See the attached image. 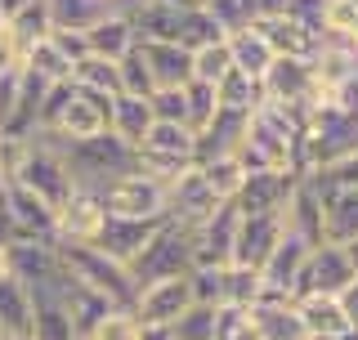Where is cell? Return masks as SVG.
I'll return each mask as SVG.
<instances>
[{"label": "cell", "instance_id": "9a60e30c", "mask_svg": "<svg viewBox=\"0 0 358 340\" xmlns=\"http://www.w3.org/2000/svg\"><path fill=\"white\" fill-rule=\"evenodd\" d=\"M287 233V215H242L238 220V242H233V264L242 269H264L273 246Z\"/></svg>", "mask_w": 358, "mask_h": 340}, {"label": "cell", "instance_id": "ffe728a7", "mask_svg": "<svg viewBox=\"0 0 358 340\" xmlns=\"http://www.w3.org/2000/svg\"><path fill=\"white\" fill-rule=\"evenodd\" d=\"M251 323L260 340H309V327L300 318L296 300H282V296H264L251 309Z\"/></svg>", "mask_w": 358, "mask_h": 340}, {"label": "cell", "instance_id": "94428289", "mask_svg": "<svg viewBox=\"0 0 358 340\" xmlns=\"http://www.w3.org/2000/svg\"><path fill=\"white\" fill-rule=\"evenodd\" d=\"M5 22H9V18H5V14H0V31H5Z\"/></svg>", "mask_w": 358, "mask_h": 340}, {"label": "cell", "instance_id": "4dcf8cb0", "mask_svg": "<svg viewBox=\"0 0 358 340\" xmlns=\"http://www.w3.org/2000/svg\"><path fill=\"white\" fill-rule=\"evenodd\" d=\"M63 309H67V318H72L76 336L85 340V336L94 332L99 323L108 318L112 309H117V304H108L103 296H94L90 287H81V282H72V278H67V287H63Z\"/></svg>", "mask_w": 358, "mask_h": 340}, {"label": "cell", "instance_id": "1f68e13d", "mask_svg": "<svg viewBox=\"0 0 358 340\" xmlns=\"http://www.w3.org/2000/svg\"><path fill=\"white\" fill-rule=\"evenodd\" d=\"M45 5H50L54 27H67V31H90L94 22H103L108 14H117L112 0H45Z\"/></svg>", "mask_w": 358, "mask_h": 340}, {"label": "cell", "instance_id": "680465c9", "mask_svg": "<svg viewBox=\"0 0 358 340\" xmlns=\"http://www.w3.org/2000/svg\"><path fill=\"white\" fill-rule=\"evenodd\" d=\"M9 278V246H0V282Z\"/></svg>", "mask_w": 358, "mask_h": 340}, {"label": "cell", "instance_id": "db71d44e", "mask_svg": "<svg viewBox=\"0 0 358 340\" xmlns=\"http://www.w3.org/2000/svg\"><path fill=\"white\" fill-rule=\"evenodd\" d=\"M139 340H175V332H171V327H143Z\"/></svg>", "mask_w": 358, "mask_h": 340}, {"label": "cell", "instance_id": "3957f363", "mask_svg": "<svg viewBox=\"0 0 358 340\" xmlns=\"http://www.w3.org/2000/svg\"><path fill=\"white\" fill-rule=\"evenodd\" d=\"M63 157H67V170H72L76 188H90V192H103L112 179L139 170V148L121 143L112 130L94 134V139H81V143H67Z\"/></svg>", "mask_w": 358, "mask_h": 340}, {"label": "cell", "instance_id": "74e56055", "mask_svg": "<svg viewBox=\"0 0 358 340\" xmlns=\"http://www.w3.org/2000/svg\"><path fill=\"white\" fill-rule=\"evenodd\" d=\"M220 41H229V36H224V27L210 18L206 5L184 9V18H179V45H184V50L197 54V50H206V45H220Z\"/></svg>", "mask_w": 358, "mask_h": 340}, {"label": "cell", "instance_id": "5b68a950", "mask_svg": "<svg viewBox=\"0 0 358 340\" xmlns=\"http://www.w3.org/2000/svg\"><path fill=\"white\" fill-rule=\"evenodd\" d=\"M130 274H134L139 287L162 282V278H188V274H193V229L166 220V229L157 233L148 242V251L130 264Z\"/></svg>", "mask_w": 358, "mask_h": 340}, {"label": "cell", "instance_id": "f35d334b", "mask_svg": "<svg viewBox=\"0 0 358 340\" xmlns=\"http://www.w3.org/2000/svg\"><path fill=\"white\" fill-rule=\"evenodd\" d=\"M31 340H81L76 336L72 318H67L63 300H36V327H31Z\"/></svg>", "mask_w": 358, "mask_h": 340}, {"label": "cell", "instance_id": "e7e4bbea", "mask_svg": "<svg viewBox=\"0 0 358 340\" xmlns=\"http://www.w3.org/2000/svg\"><path fill=\"white\" fill-rule=\"evenodd\" d=\"M112 5H117V0H112Z\"/></svg>", "mask_w": 358, "mask_h": 340}, {"label": "cell", "instance_id": "f6af8a7d", "mask_svg": "<svg viewBox=\"0 0 358 340\" xmlns=\"http://www.w3.org/2000/svg\"><path fill=\"white\" fill-rule=\"evenodd\" d=\"M171 332H175V340H215V309L210 304H193Z\"/></svg>", "mask_w": 358, "mask_h": 340}, {"label": "cell", "instance_id": "2e32d148", "mask_svg": "<svg viewBox=\"0 0 358 340\" xmlns=\"http://www.w3.org/2000/svg\"><path fill=\"white\" fill-rule=\"evenodd\" d=\"M300 175H282V170H255L246 175V184L238 192V215H287V201L296 192Z\"/></svg>", "mask_w": 358, "mask_h": 340}, {"label": "cell", "instance_id": "d6a6232c", "mask_svg": "<svg viewBox=\"0 0 358 340\" xmlns=\"http://www.w3.org/2000/svg\"><path fill=\"white\" fill-rule=\"evenodd\" d=\"M215 99H220V108H229V112H246V117H255V112L264 108V85L251 81V76H242L238 67H233V72L215 85Z\"/></svg>", "mask_w": 358, "mask_h": 340}, {"label": "cell", "instance_id": "ee69618b", "mask_svg": "<svg viewBox=\"0 0 358 340\" xmlns=\"http://www.w3.org/2000/svg\"><path fill=\"white\" fill-rule=\"evenodd\" d=\"M215 340H260L251 323V309H233V304H220L215 309Z\"/></svg>", "mask_w": 358, "mask_h": 340}, {"label": "cell", "instance_id": "7c38bea8", "mask_svg": "<svg viewBox=\"0 0 358 340\" xmlns=\"http://www.w3.org/2000/svg\"><path fill=\"white\" fill-rule=\"evenodd\" d=\"M238 206L224 201V206L201 220L193 229V269H224L233 264V242H238Z\"/></svg>", "mask_w": 358, "mask_h": 340}, {"label": "cell", "instance_id": "7dc6e473", "mask_svg": "<svg viewBox=\"0 0 358 340\" xmlns=\"http://www.w3.org/2000/svg\"><path fill=\"white\" fill-rule=\"evenodd\" d=\"M224 274H229V264L224 269H193V274H188V282H193V300L220 309L224 304Z\"/></svg>", "mask_w": 358, "mask_h": 340}, {"label": "cell", "instance_id": "d6986e66", "mask_svg": "<svg viewBox=\"0 0 358 340\" xmlns=\"http://www.w3.org/2000/svg\"><path fill=\"white\" fill-rule=\"evenodd\" d=\"M5 211L14 224V237H54V206H45L31 188L5 184Z\"/></svg>", "mask_w": 358, "mask_h": 340}, {"label": "cell", "instance_id": "836d02e7", "mask_svg": "<svg viewBox=\"0 0 358 340\" xmlns=\"http://www.w3.org/2000/svg\"><path fill=\"white\" fill-rule=\"evenodd\" d=\"M201 179H206V188L215 192L220 201H238V192L246 184V166L238 157H206V162H197Z\"/></svg>", "mask_w": 358, "mask_h": 340}, {"label": "cell", "instance_id": "e0dca14e", "mask_svg": "<svg viewBox=\"0 0 358 340\" xmlns=\"http://www.w3.org/2000/svg\"><path fill=\"white\" fill-rule=\"evenodd\" d=\"M255 27L264 31V41L273 45L278 59H305L313 63V54L322 50V31L309 27L305 18L296 14H273V18H255Z\"/></svg>", "mask_w": 358, "mask_h": 340}, {"label": "cell", "instance_id": "c3c4849f", "mask_svg": "<svg viewBox=\"0 0 358 340\" xmlns=\"http://www.w3.org/2000/svg\"><path fill=\"white\" fill-rule=\"evenodd\" d=\"M152 104V121H171V126H188V104H184V90H157L148 99Z\"/></svg>", "mask_w": 358, "mask_h": 340}, {"label": "cell", "instance_id": "9f6ffc18", "mask_svg": "<svg viewBox=\"0 0 358 340\" xmlns=\"http://www.w3.org/2000/svg\"><path fill=\"white\" fill-rule=\"evenodd\" d=\"M162 5H171V9H179V14H184V9H197L201 0H162Z\"/></svg>", "mask_w": 358, "mask_h": 340}, {"label": "cell", "instance_id": "60d3db41", "mask_svg": "<svg viewBox=\"0 0 358 340\" xmlns=\"http://www.w3.org/2000/svg\"><path fill=\"white\" fill-rule=\"evenodd\" d=\"M229 72H233L229 41H220V45H206V50H197V54H193V81H201V85H220Z\"/></svg>", "mask_w": 358, "mask_h": 340}, {"label": "cell", "instance_id": "44dd1931", "mask_svg": "<svg viewBox=\"0 0 358 340\" xmlns=\"http://www.w3.org/2000/svg\"><path fill=\"white\" fill-rule=\"evenodd\" d=\"M139 50H143V63H148L157 90L193 85V50H184V45H143V41H139Z\"/></svg>", "mask_w": 358, "mask_h": 340}, {"label": "cell", "instance_id": "7a4b0ae2", "mask_svg": "<svg viewBox=\"0 0 358 340\" xmlns=\"http://www.w3.org/2000/svg\"><path fill=\"white\" fill-rule=\"evenodd\" d=\"M59 260H63V274L72 282H81L90 287L94 296H103L108 304H117V309H134V300H139V282L126 264H117V260H108L99 246H72V242H59Z\"/></svg>", "mask_w": 358, "mask_h": 340}, {"label": "cell", "instance_id": "603a6c76", "mask_svg": "<svg viewBox=\"0 0 358 340\" xmlns=\"http://www.w3.org/2000/svg\"><path fill=\"white\" fill-rule=\"evenodd\" d=\"M36 327V296L27 282L9 274L0 282V336H31Z\"/></svg>", "mask_w": 358, "mask_h": 340}, {"label": "cell", "instance_id": "6125c7cd", "mask_svg": "<svg viewBox=\"0 0 358 340\" xmlns=\"http://www.w3.org/2000/svg\"><path fill=\"white\" fill-rule=\"evenodd\" d=\"M0 192H5V179H0Z\"/></svg>", "mask_w": 358, "mask_h": 340}, {"label": "cell", "instance_id": "11a10c76", "mask_svg": "<svg viewBox=\"0 0 358 340\" xmlns=\"http://www.w3.org/2000/svg\"><path fill=\"white\" fill-rule=\"evenodd\" d=\"M27 5H31V0H0V14H5V18H14L18 9H27Z\"/></svg>", "mask_w": 358, "mask_h": 340}, {"label": "cell", "instance_id": "6da1fadb", "mask_svg": "<svg viewBox=\"0 0 358 340\" xmlns=\"http://www.w3.org/2000/svg\"><path fill=\"white\" fill-rule=\"evenodd\" d=\"M350 153H358V112H345L322 99L300 134V175H318Z\"/></svg>", "mask_w": 358, "mask_h": 340}, {"label": "cell", "instance_id": "8fae6325", "mask_svg": "<svg viewBox=\"0 0 358 340\" xmlns=\"http://www.w3.org/2000/svg\"><path fill=\"white\" fill-rule=\"evenodd\" d=\"M108 220V206L99 192L90 188H76L72 197L54 211V242H72V246H94L99 229Z\"/></svg>", "mask_w": 358, "mask_h": 340}, {"label": "cell", "instance_id": "816d5d0a", "mask_svg": "<svg viewBox=\"0 0 358 340\" xmlns=\"http://www.w3.org/2000/svg\"><path fill=\"white\" fill-rule=\"evenodd\" d=\"M50 45H54V50H59L63 54V59L67 63H81L85 59V54H90V41H85V31H67V27H54L50 31Z\"/></svg>", "mask_w": 358, "mask_h": 340}, {"label": "cell", "instance_id": "4fadbf2b", "mask_svg": "<svg viewBox=\"0 0 358 340\" xmlns=\"http://www.w3.org/2000/svg\"><path fill=\"white\" fill-rule=\"evenodd\" d=\"M162 229H166V220H117V215H108L103 229H99V237H94V246L108 260H117V264L130 269L134 260L148 251V242Z\"/></svg>", "mask_w": 358, "mask_h": 340}, {"label": "cell", "instance_id": "484cf974", "mask_svg": "<svg viewBox=\"0 0 358 340\" xmlns=\"http://www.w3.org/2000/svg\"><path fill=\"white\" fill-rule=\"evenodd\" d=\"M50 31H54V18H50V5H45V0H31L27 9H18V14L5 22V41L14 45L18 63H22V54H27L31 45L50 41Z\"/></svg>", "mask_w": 358, "mask_h": 340}, {"label": "cell", "instance_id": "f1b7e54d", "mask_svg": "<svg viewBox=\"0 0 358 340\" xmlns=\"http://www.w3.org/2000/svg\"><path fill=\"white\" fill-rule=\"evenodd\" d=\"M229 54H233V67H238L242 76H251V81H264V72L273 67V45L264 41V31L255 27H246V31H238V36H229Z\"/></svg>", "mask_w": 358, "mask_h": 340}, {"label": "cell", "instance_id": "83f0119b", "mask_svg": "<svg viewBox=\"0 0 358 340\" xmlns=\"http://www.w3.org/2000/svg\"><path fill=\"white\" fill-rule=\"evenodd\" d=\"M85 41H90V54H99V59H108V63H121L134 45H139L126 14H108L103 22H94V27L85 31Z\"/></svg>", "mask_w": 358, "mask_h": 340}, {"label": "cell", "instance_id": "7bdbcfd3", "mask_svg": "<svg viewBox=\"0 0 358 340\" xmlns=\"http://www.w3.org/2000/svg\"><path fill=\"white\" fill-rule=\"evenodd\" d=\"M184 104H188V130H193V134H201L210 121H215V112H220L215 85H201V81L184 85Z\"/></svg>", "mask_w": 358, "mask_h": 340}, {"label": "cell", "instance_id": "8992f818", "mask_svg": "<svg viewBox=\"0 0 358 340\" xmlns=\"http://www.w3.org/2000/svg\"><path fill=\"white\" fill-rule=\"evenodd\" d=\"M108 121H112V99L90 94V90L76 85L72 99L59 108V117H54L50 126L41 130V139L54 143V148H67V143H81V139H94V134H103Z\"/></svg>", "mask_w": 358, "mask_h": 340}, {"label": "cell", "instance_id": "b9f144b4", "mask_svg": "<svg viewBox=\"0 0 358 340\" xmlns=\"http://www.w3.org/2000/svg\"><path fill=\"white\" fill-rule=\"evenodd\" d=\"M117 72H121V94H134V99H152L157 94L152 72H148V63H143V50H139V45H134L126 59L117 63Z\"/></svg>", "mask_w": 358, "mask_h": 340}, {"label": "cell", "instance_id": "d590c367", "mask_svg": "<svg viewBox=\"0 0 358 340\" xmlns=\"http://www.w3.org/2000/svg\"><path fill=\"white\" fill-rule=\"evenodd\" d=\"M22 72H27V76H36L41 85H63V81H72V63H67V59H63L59 50H54L50 41L31 45V50L22 54Z\"/></svg>", "mask_w": 358, "mask_h": 340}, {"label": "cell", "instance_id": "681fc988", "mask_svg": "<svg viewBox=\"0 0 358 340\" xmlns=\"http://www.w3.org/2000/svg\"><path fill=\"white\" fill-rule=\"evenodd\" d=\"M27 153H31V143H27V139L0 134V179H5V184H14V179H18L22 162H27Z\"/></svg>", "mask_w": 358, "mask_h": 340}, {"label": "cell", "instance_id": "52a82bcc", "mask_svg": "<svg viewBox=\"0 0 358 340\" xmlns=\"http://www.w3.org/2000/svg\"><path fill=\"white\" fill-rule=\"evenodd\" d=\"M14 184L31 188V192L45 201V206H54V211H59L63 201L76 192V179H72V170H67L63 148H54V143H45V139L31 143V153H27V162H22V170H18Z\"/></svg>", "mask_w": 358, "mask_h": 340}, {"label": "cell", "instance_id": "d4e9b609", "mask_svg": "<svg viewBox=\"0 0 358 340\" xmlns=\"http://www.w3.org/2000/svg\"><path fill=\"white\" fill-rule=\"evenodd\" d=\"M296 309H300V318L309 327V340H345L354 332L350 318H345V309H341V300L305 296V300H296Z\"/></svg>", "mask_w": 358, "mask_h": 340}, {"label": "cell", "instance_id": "5bb4252c", "mask_svg": "<svg viewBox=\"0 0 358 340\" xmlns=\"http://www.w3.org/2000/svg\"><path fill=\"white\" fill-rule=\"evenodd\" d=\"M309 255H313V242H309V237H300L296 229H287L282 242H278L273 255H268V264L260 269L268 296H282V300L296 296V282H300V274H305Z\"/></svg>", "mask_w": 358, "mask_h": 340}, {"label": "cell", "instance_id": "9c48e42d", "mask_svg": "<svg viewBox=\"0 0 358 340\" xmlns=\"http://www.w3.org/2000/svg\"><path fill=\"white\" fill-rule=\"evenodd\" d=\"M358 274L350 264V255H345V246L336 242H318L305 264V274H300L296 282V296L291 300H305V296H327V300H341V291L350 287Z\"/></svg>", "mask_w": 358, "mask_h": 340}, {"label": "cell", "instance_id": "8d00e7d4", "mask_svg": "<svg viewBox=\"0 0 358 340\" xmlns=\"http://www.w3.org/2000/svg\"><path fill=\"white\" fill-rule=\"evenodd\" d=\"M264 296H268V291H264V274H260V269L229 264V274H224V304H233V309H255Z\"/></svg>", "mask_w": 358, "mask_h": 340}, {"label": "cell", "instance_id": "e575fe53", "mask_svg": "<svg viewBox=\"0 0 358 340\" xmlns=\"http://www.w3.org/2000/svg\"><path fill=\"white\" fill-rule=\"evenodd\" d=\"M72 85L90 90V94H103V99H117L121 94V72H117V63L99 59V54H85V59L72 67Z\"/></svg>", "mask_w": 358, "mask_h": 340}, {"label": "cell", "instance_id": "277c9868", "mask_svg": "<svg viewBox=\"0 0 358 340\" xmlns=\"http://www.w3.org/2000/svg\"><path fill=\"white\" fill-rule=\"evenodd\" d=\"M99 197H103L108 215H117V220H171V188L162 179L143 175V170L112 179Z\"/></svg>", "mask_w": 358, "mask_h": 340}, {"label": "cell", "instance_id": "ab89813d", "mask_svg": "<svg viewBox=\"0 0 358 340\" xmlns=\"http://www.w3.org/2000/svg\"><path fill=\"white\" fill-rule=\"evenodd\" d=\"M206 9L224 27V36H238V31H246L260 18V5H255V0H206Z\"/></svg>", "mask_w": 358, "mask_h": 340}, {"label": "cell", "instance_id": "30bf717a", "mask_svg": "<svg viewBox=\"0 0 358 340\" xmlns=\"http://www.w3.org/2000/svg\"><path fill=\"white\" fill-rule=\"evenodd\" d=\"M193 304L197 300H193V282L188 278H162V282L139 287L134 318H139V327H175Z\"/></svg>", "mask_w": 358, "mask_h": 340}, {"label": "cell", "instance_id": "ba28073f", "mask_svg": "<svg viewBox=\"0 0 358 340\" xmlns=\"http://www.w3.org/2000/svg\"><path fill=\"white\" fill-rule=\"evenodd\" d=\"M264 104L291 108V112H309L322 104L318 81H313V63L305 59H273V67L264 72Z\"/></svg>", "mask_w": 358, "mask_h": 340}, {"label": "cell", "instance_id": "be15d7a7", "mask_svg": "<svg viewBox=\"0 0 358 340\" xmlns=\"http://www.w3.org/2000/svg\"><path fill=\"white\" fill-rule=\"evenodd\" d=\"M255 5H260V0H255Z\"/></svg>", "mask_w": 358, "mask_h": 340}, {"label": "cell", "instance_id": "f5cc1de1", "mask_svg": "<svg viewBox=\"0 0 358 340\" xmlns=\"http://www.w3.org/2000/svg\"><path fill=\"white\" fill-rule=\"evenodd\" d=\"M341 309H345V318H350V327L358 332V278L341 291Z\"/></svg>", "mask_w": 358, "mask_h": 340}, {"label": "cell", "instance_id": "ac0fdd59", "mask_svg": "<svg viewBox=\"0 0 358 340\" xmlns=\"http://www.w3.org/2000/svg\"><path fill=\"white\" fill-rule=\"evenodd\" d=\"M224 206V201L215 197V192L206 188V179H201V170L193 166L188 175H179L171 184V220L184 224V229H197L201 220H210Z\"/></svg>", "mask_w": 358, "mask_h": 340}, {"label": "cell", "instance_id": "bcb514c9", "mask_svg": "<svg viewBox=\"0 0 358 340\" xmlns=\"http://www.w3.org/2000/svg\"><path fill=\"white\" fill-rule=\"evenodd\" d=\"M139 332L143 327H139V318H134V309H112L85 340H139Z\"/></svg>", "mask_w": 358, "mask_h": 340}, {"label": "cell", "instance_id": "6f0895ef", "mask_svg": "<svg viewBox=\"0 0 358 340\" xmlns=\"http://www.w3.org/2000/svg\"><path fill=\"white\" fill-rule=\"evenodd\" d=\"M345 255H350V264H354V274H358V237H354V242H345Z\"/></svg>", "mask_w": 358, "mask_h": 340}, {"label": "cell", "instance_id": "7402d4cb", "mask_svg": "<svg viewBox=\"0 0 358 340\" xmlns=\"http://www.w3.org/2000/svg\"><path fill=\"white\" fill-rule=\"evenodd\" d=\"M322 237L336 246L358 237V188H322Z\"/></svg>", "mask_w": 358, "mask_h": 340}, {"label": "cell", "instance_id": "cb8c5ba5", "mask_svg": "<svg viewBox=\"0 0 358 340\" xmlns=\"http://www.w3.org/2000/svg\"><path fill=\"white\" fill-rule=\"evenodd\" d=\"M287 229L309 237L313 246L327 242V237H322V188H318V179L305 175L296 184V192H291V201H287Z\"/></svg>", "mask_w": 358, "mask_h": 340}, {"label": "cell", "instance_id": "f907efd6", "mask_svg": "<svg viewBox=\"0 0 358 340\" xmlns=\"http://www.w3.org/2000/svg\"><path fill=\"white\" fill-rule=\"evenodd\" d=\"M318 179L322 188H358V153H350V157H341L336 166H327V170H318Z\"/></svg>", "mask_w": 358, "mask_h": 340}, {"label": "cell", "instance_id": "91938a15", "mask_svg": "<svg viewBox=\"0 0 358 340\" xmlns=\"http://www.w3.org/2000/svg\"><path fill=\"white\" fill-rule=\"evenodd\" d=\"M0 340H31V336H0Z\"/></svg>", "mask_w": 358, "mask_h": 340}, {"label": "cell", "instance_id": "4316f807", "mask_svg": "<svg viewBox=\"0 0 358 340\" xmlns=\"http://www.w3.org/2000/svg\"><path fill=\"white\" fill-rule=\"evenodd\" d=\"M108 130L117 134L121 143L139 148V143L148 139V130H152V104H148V99H134V94H117V99H112Z\"/></svg>", "mask_w": 358, "mask_h": 340}, {"label": "cell", "instance_id": "f546056e", "mask_svg": "<svg viewBox=\"0 0 358 340\" xmlns=\"http://www.w3.org/2000/svg\"><path fill=\"white\" fill-rule=\"evenodd\" d=\"M143 157H171V162H197V134L188 126H171V121H152L148 139L139 143Z\"/></svg>", "mask_w": 358, "mask_h": 340}]
</instances>
